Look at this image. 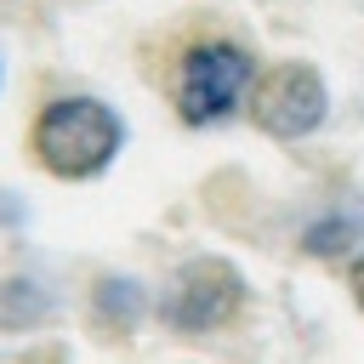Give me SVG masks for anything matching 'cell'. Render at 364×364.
Instances as JSON below:
<instances>
[{
  "instance_id": "1",
  "label": "cell",
  "mask_w": 364,
  "mask_h": 364,
  "mask_svg": "<svg viewBox=\"0 0 364 364\" xmlns=\"http://www.w3.org/2000/svg\"><path fill=\"white\" fill-rule=\"evenodd\" d=\"M131 63L182 131H222V125L245 119V97L256 85L262 51L228 17L182 11V17H165L159 28H148L131 46Z\"/></svg>"
},
{
  "instance_id": "2",
  "label": "cell",
  "mask_w": 364,
  "mask_h": 364,
  "mask_svg": "<svg viewBox=\"0 0 364 364\" xmlns=\"http://www.w3.org/2000/svg\"><path fill=\"white\" fill-rule=\"evenodd\" d=\"M125 114L97 97V91H57L40 97L23 119V159L28 171H40L46 182L63 188H85L97 176L114 171V159L125 154Z\"/></svg>"
},
{
  "instance_id": "3",
  "label": "cell",
  "mask_w": 364,
  "mask_h": 364,
  "mask_svg": "<svg viewBox=\"0 0 364 364\" xmlns=\"http://www.w3.org/2000/svg\"><path fill=\"white\" fill-rule=\"evenodd\" d=\"M256 307V290L245 279V267L233 256H216V250H199V256H182L165 284L154 290V324L171 336V341H216V336H233Z\"/></svg>"
},
{
  "instance_id": "4",
  "label": "cell",
  "mask_w": 364,
  "mask_h": 364,
  "mask_svg": "<svg viewBox=\"0 0 364 364\" xmlns=\"http://www.w3.org/2000/svg\"><path fill=\"white\" fill-rule=\"evenodd\" d=\"M330 119V74L313 57H267L245 97V125L279 148L318 136Z\"/></svg>"
},
{
  "instance_id": "5",
  "label": "cell",
  "mask_w": 364,
  "mask_h": 364,
  "mask_svg": "<svg viewBox=\"0 0 364 364\" xmlns=\"http://www.w3.org/2000/svg\"><path fill=\"white\" fill-rule=\"evenodd\" d=\"M154 318V296L136 273H119V267H102L85 279V296H80V324L97 347H125L142 336V324Z\"/></svg>"
},
{
  "instance_id": "6",
  "label": "cell",
  "mask_w": 364,
  "mask_h": 364,
  "mask_svg": "<svg viewBox=\"0 0 364 364\" xmlns=\"http://www.w3.org/2000/svg\"><path fill=\"white\" fill-rule=\"evenodd\" d=\"M296 250H301L307 262H336V267H341L347 256L364 250V205H358V199H336V205H324L318 216H307Z\"/></svg>"
},
{
  "instance_id": "7",
  "label": "cell",
  "mask_w": 364,
  "mask_h": 364,
  "mask_svg": "<svg viewBox=\"0 0 364 364\" xmlns=\"http://www.w3.org/2000/svg\"><path fill=\"white\" fill-rule=\"evenodd\" d=\"M57 318V290L34 273H0V336H23Z\"/></svg>"
},
{
  "instance_id": "8",
  "label": "cell",
  "mask_w": 364,
  "mask_h": 364,
  "mask_svg": "<svg viewBox=\"0 0 364 364\" xmlns=\"http://www.w3.org/2000/svg\"><path fill=\"white\" fill-rule=\"evenodd\" d=\"M341 284H347V301H353V307L364 313V250L341 262Z\"/></svg>"
},
{
  "instance_id": "9",
  "label": "cell",
  "mask_w": 364,
  "mask_h": 364,
  "mask_svg": "<svg viewBox=\"0 0 364 364\" xmlns=\"http://www.w3.org/2000/svg\"><path fill=\"white\" fill-rule=\"evenodd\" d=\"M0 91H6V51H0Z\"/></svg>"
}]
</instances>
